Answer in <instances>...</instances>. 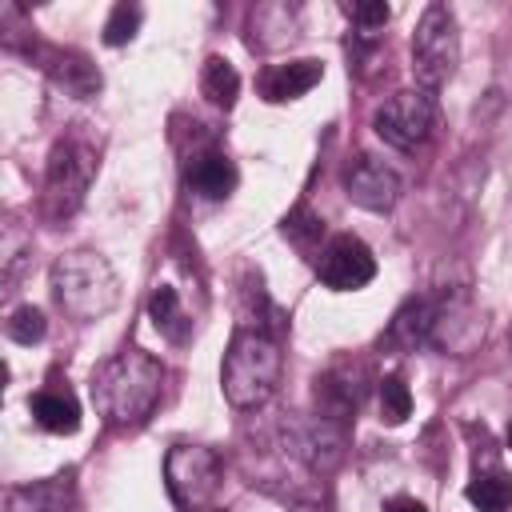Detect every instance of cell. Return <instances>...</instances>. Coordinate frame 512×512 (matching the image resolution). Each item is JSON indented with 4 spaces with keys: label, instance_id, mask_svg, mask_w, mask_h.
<instances>
[{
    "label": "cell",
    "instance_id": "cell-1",
    "mask_svg": "<svg viewBox=\"0 0 512 512\" xmlns=\"http://www.w3.org/2000/svg\"><path fill=\"white\" fill-rule=\"evenodd\" d=\"M164 364L144 352V348H120L116 356H108L96 372H92V404L96 412L116 424V428H132V424H144L160 396H164Z\"/></svg>",
    "mask_w": 512,
    "mask_h": 512
},
{
    "label": "cell",
    "instance_id": "cell-2",
    "mask_svg": "<svg viewBox=\"0 0 512 512\" xmlns=\"http://www.w3.org/2000/svg\"><path fill=\"white\" fill-rule=\"evenodd\" d=\"M280 340L272 332L260 328H236L228 352H224V368H220V388L224 400L232 408H260L272 400L276 384H280Z\"/></svg>",
    "mask_w": 512,
    "mask_h": 512
},
{
    "label": "cell",
    "instance_id": "cell-3",
    "mask_svg": "<svg viewBox=\"0 0 512 512\" xmlns=\"http://www.w3.org/2000/svg\"><path fill=\"white\" fill-rule=\"evenodd\" d=\"M52 296L72 320H100V316H108L116 308L120 284H116L112 264L100 252L76 248V252L56 256V264H52Z\"/></svg>",
    "mask_w": 512,
    "mask_h": 512
},
{
    "label": "cell",
    "instance_id": "cell-4",
    "mask_svg": "<svg viewBox=\"0 0 512 512\" xmlns=\"http://www.w3.org/2000/svg\"><path fill=\"white\" fill-rule=\"evenodd\" d=\"M96 148L84 140V136H76V132H68V136H60L56 144H52V152H48V168H44V192H40V212H44V220H52V224H64L80 204H84V192H88V184H92V176H96Z\"/></svg>",
    "mask_w": 512,
    "mask_h": 512
},
{
    "label": "cell",
    "instance_id": "cell-5",
    "mask_svg": "<svg viewBox=\"0 0 512 512\" xmlns=\"http://www.w3.org/2000/svg\"><path fill=\"white\" fill-rule=\"evenodd\" d=\"M460 64V28L448 4H428L412 32V72L424 92H436L456 76Z\"/></svg>",
    "mask_w": 512,
    "mask_h": 512
},
{
    "label": "cell",
    "instance_id": "cell-6",
    "mask_svg": "<svg viewBox=\"0 0 512 512\" xmlns=\"http://www.w3.org/2000/svg\"><path fill=\"white\" fill-rule=\"evenodd\" d=\"M220 452L208 444H172L164 452V488L180 512H200L220 488Z\"/></svg>",
    "mask_w": 512,
    "mask_h": 512
},
{
    "label": "cell",
    "instance_id": "cell-7",
    "mask_svg": "<svg viewBox=\"0 0 512 512\" xmlns=\"http://www.w3.org/2000/svg\"><path fill=\"white\" fill-rule=\"evenodd\" d=\"M372 128L384 144L400 148V152H412L420 148L432 128H436V96L424 92V88H404V92H392L376 112H372Z\"/></svg>",
    "mask_w": 512,
    "mask_h": 512
},
{
    "label": "cell",
    "instance_id": "cell-8",
    "mask_svg": "<svg viewBox=\"0 0 512 512\" xmlns=\"http://www.w3.org/2000/svg\"><path fill=\"white\" fill-rule=\"evenodd\" d=\"M284 444L304 468L332 472L348 452V428L336 424V420H324L316 412L312 416H292L284 424Z\"/></svg>",
    "mask_w": 512,
    "mask_h": 512
},
{
    "label": "cell",
    "instance_id": "cell-9",
    "mask_svg": "<svg viewBox=\"0 0 512 512\" xmlns=\"http://www.w3.org/2000/svg\"><path fill=\"white\" fill-rule=\"evenodd\" d=\"M364 392H368V368L360 360H336L328 364L316 380H312V404H316V416L324 420H336V424H352L360 404H364Z\"/></svg>",
    "mask_w": 512,
    "mask_h": 512
},
{
    "label": "cell",
    "instance_id": "cell-10",
    "mask_svg": "<svg viewBox=\"0 0 512 512\" xmlns=\"http://www.w3.org/2000/svg\"><path fill=\"white\" fill-rule=\"evenodd\" d=\"M316 276H320V284L332 288V292H356V288L372 284V276H376V256H372V248H368L360 236L340 232V236L324 240V248H320V256H316Z\"/></svg>",
    "mask_w": 512,
    "mask_h": 512
},
{
    "label": "cell",
    "instance_id": "cell-11",
    "mask_svg": "<svg viewBox=\"0 0 512 512\" xmlns=\"http://www.w3.org/2000/svg\"><path fill=\"white\" fill-rule=\"evenodd\" d=\"M340 184H344V196H348L352 204L368 208V212H388V208L400 200V176H396L384 160H376V156H368V152H356V156L344 164Z\"/></svg>",
    "mask_w": 512,
    "mask_h": 512
},
{
    "label": "cell",
    "instance_id": "cell-12",
    "mask_svg": "<svg viewBox=\"0 0 512 512\" xmlns=\"http://www.w3.org/2000/svg\"><path fill=\"white\" fill-rule=\"evenodd\" d=\"M4 512H80L76 472H56L32 484H16L4 492Z\"/></svg>",
    "mask_w": 512,
    "mask_h": 512
},
{
    "label": "cell",
    "instance_id": "cell-13",
    "mask_svg": "<svg viewBox=\"0 0 512 512\" xmlns=\"http://www.w3.org/2000/svg\"><path fill=\"white\" fill-rule=\"evenodd\" d=\"M236 180H240V172H236L232 156L220 148H200L184 160V184H188V192H196L204 200H228L236 192Z\"/></svg>",
    "mask_w": 512,
    "mask_h": 512
},
{
    "label": "cell",
    "instance_id": "cell-14",
    "mask_svg": "<svg viewBox=\"0 0 512 512\" xmlns=\"http://www.w3.org/2000/svg\"><path fill=\"white\" fill-rule=\"evenodd\" d=\"M36 64L60 84L68 96H96L100 92V72L96 64L76 52V48H36Z\"/></svg>",
    "mask_w": 512,
    "mask_h": 512
},
{
    "label": "cell",
    "instance_id": "cell-15",
    "mask_svg": "<svg viewBox=\"0 0 512 512\" xmlns=\"http://www.w3.org/2000/svg\"><path fill=\"white\" fill-rule=\"evenodd\" d=\"M320 80H324V64L316 56H300V60L264 68L260 72V96L268 104H288V100H300L304 92H312Z\"/></svg>",
    "mask_w": 512,
    "mask_h": 512
},
{
    "label": "cell",
    "instance_id": "cell-16",
    "mask_svg": "<svg viewBox=\"0 0 512 512\" xmlns=\"http://www.w3.org/2000/svg\"><path fill=\"white\" fill-rule=\"evenodd\" d=\"M28 412L44 432H56V436H72L80 428V400L60 380H48L44 388H36L28 396Z\"/></svg>",
    "mask_w": 512,
    "mask_h": 512
},
{
    "label": "cell",
    "instance_id": "cell-17",
    "mask_svg": "<svg viewBox=\"0 0 512 512\" xmlns=\"http://www.w3.org/2000/svg\"><path fill=\"white\" fill-rule=\"evenodd\" d=\"M464 496H468V504L476 512H508L512 508V476L504 468H496L492 460L488 464H476Z\"/></svg>",
    "mask_w": 512,
    "mask_h": 512
},
{
    "label": "cell",
    "instance_id": "cell-18",
    "mask_svg": "<svg viewBox=\"0 0 512 512\" xmlns=\"http://www.w3.org/2000/svg\"><path fill=\"white\" fill-rule=\"evenodd\" d=\"M148 320H152L156 332L168 336L172 344H184L188 332H192V320L184 316L180 296H176L172 284H156V288H152V296H148Z\"/></svg>",
    "mask_w": 512,
    "mask_h": 512
},
{
    "label": "cell",
    "instance_id": "cell-19",
    "mask_svg": "<svg viewBox=\"0 0 512 512\" xmlns=\"http://www.w3.org/2000/svg\"><path fill=\"white\" fill-rule=\"evenodd\" d=\"M32 268V236L8 216L4 220V236H0V280L4 292H16V280Z\"/></svg>",
    "mask_w": 512,
    "mask_h": 512
},
{
    "label": "cell",
    "instance_id": "cell-20",
    "mask_svg": "<svg viewBox=\"0 0 512 512\" xmlns=\"http://www.w3.org/2000/svg\"><path fill=\"white\" fill-rule=\"evenodd\" d=\"M200 92H204L208 104L228 112L236 104V96H240V72L224 56H208L204 68H200Z\"/></svg>",
    "mask_w": 512,
    "mask_h": 512
},
{
    "label": "cell",
    "instance_id": "cell-21",
    "mask_svg": "<svg viewBox=\"0 0 512 512\" xmlns=\"http://www.w3.org/2000/svg\"><path fill=\"white\" fill-rule=\"evenodd\" d=\"M280 232H284V240H292L300 252H320V240H324V220H320V216H316L308 204H296V208H288V212H284Z\"/></svg>",
    "mask_w": 512,
    "mask_h": 512
},
{
    "label": "cell",
    "instance_id": "cell-22",
    "mask_svg": "<svg viewBox=\"0 0 512 512\" xmlns=\"http://www.w3.org/2000/svg\"><path fill=\"white\" fill-rule=\"evenodd\" d=\"M380 416L388 424H404L412 416V392H408L404 376H396V372L380 380Z\"/></svg>",
    "mask_w": 512,
    "mask_h": 512
},
{
    "label": "cell",
    "instance_id": "cell-23",
    "mask_svg": "<svg viewBox=\"0 0 512 512\" xmlns=\"http://www.w3.org/2000/svg\"><path fill=\"white\" fill-rule=\"evenodd\" d=\"M140 20H144V8H140V4H128V0L116 4V8L108 12V20H104V44H112V48L128 44V40L136 36Z\"/></svg>",
    "mask_w": 512,
    "mask_h": 512
},
{
    "label": "cell",
    "instance_id": "cell-24",
    "mask_svg": "<svg viewBox=\"0 0 512 512\" xmlns=\"http://www.w3.org/2000/svg\"><path fill=\"white\" fill-rule=\"evenodd\" d=\"M4 332H8V340H16V344H36V340H44L48 320H44V312H40L36 304H20V308L8 316Z\"/></svg>",
    "mask_w": 512,
    "mask_h": 512
},
{
    "label": "cell",
    "instance_id": "cell-25",
    "mask_svg": "<svg viewBox=\"0 0 512 512\" xmlns=\"http://www.w3.org/2000/svg\"><path fill=\"white\" fill-rule=\"evenodd\" d=\"M344 16L356 24V32L376 36V28H384V24H388L392 8H388L384 0H364V4H344Z\"/></svg>",
    "mask_w": 512,
    "mask_h": 512
},
{
    "label": "cell",
    "instance_id": "cell-26",
    "mask_svg": "<svg viewBox=\"0 0 512 512\" xmlns=\"http://www.w3.org/2000/svg\"><path fill=\"white\" fill-rule=\"evenodd\" d=\"M384 512H428V508H424L416 496H404V492H400V496H388V500H384Z\"/></svg>",
    "mask_w": 512,
    "mask_h": 512
},
{
    "label": "cell",
    "instance_id": "cell-27",
    "mask_svg": "<svg viewBox=\"0 0 512 512\" xmlns=\"http://www.w3.org/2000/svg\"><path fill=\"white\" fill-rule=\"evenodd\" d=\"M508 344H512V332H508Z\"/></svg>",
    "mask_w": 512,
    "mask_h": 512
}]
</instances>
